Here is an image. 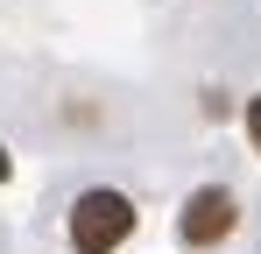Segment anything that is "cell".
Returning <instances> with one entry per match:
<instances>
[{
    "instance_id": "cell-3",
    "label": "cell",
    "mask_w": 261,
    "mask_h": 254,
    "mask_svg": "<svg viewBox=\"0 0 261 254\" xmlns=\"http://www.w3.org/2000/svg\"><path fill=\"white\" fill-rule=\"evenodd\" d=\"M247 134H254V148H261V99H247Z\"/></svg>"
},
{
    "instance_id": "cell-1",
    "label": "cell",
    "mask_w": 261,
    "mask_h": 254,
    "mask_svg": "<svg viewBox=\"0 0 261 254\" xmlns=\"http://www.w3.org/2000/svg\"><path fill=\"white\" fill-rule=\"evenodd\" d=\"M127 233H134V205L120 191H85L71 205V247L78 254H113Z\"/></svg>"
},
{
    "instance_id": "cell-2",
    "label": "cell",
    "mask_w": 261,
    "mask_h": 254,
    "mask_svg": "<svg viewBox=\"0 0 261 254\" xmlns=\"http://www.w3.org/2000/svg\"><path fill=\"white\" fill-rule=\"evenodd\" d=\"M233 198L226 191H191V205H184V240L191 247H212V240H226L233 233Z\"/></svg>"
}]
</instances>
